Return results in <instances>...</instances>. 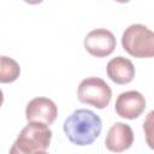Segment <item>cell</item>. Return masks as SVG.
Segmentation results:
<instances>
[{"mask_svg":"<svg viewBox=\"0 0 154 154\" xmlns=\"http://www.w3.org/2000/svg\"><path fill=\"white\" fill-rule=\"evenodd\" d=\"M66 137L77 146H88L93 143L100 135L102 122L100 117L85 108L73 111L63 125Z\"/></svg>","mask_w":154,"mask_h":154,"instance_id":"1","label":"cell"},{"mask_svg":"<svg viewBox=\"0 0 154 154\" xmlns=\"http://www.w3.org/2000/svg\"><path fill=\"white\" fill-rule=\"evenodd\" d=\"M52 131L46 124L29 123L22 129L10 148V154H36L45 152L51 142Z\"/></svg>","mask_w":154,"mask_h":154,"instance_id":"2","label":"cell"},{"mask_svg":"<svg viewBox=\"0 0 154 154\" xmlns=\"http://www.w3.org/2000/svg\"><path fill=\"white\" fill-rule=\"evenodd\" d=\"M122 45L132 57H154V31L143 24H131L123 32Z\"/></svg>","mask_w":154,"mask_h":154,"instance_id":"3","label":"cell"},{"mask_svg":"<svg viewBox=\"0 0 154 154\" xmlns=\"http://www.w3.org/2000/svg\"><path fill=\"white\" fill-rule=\"evenodd\" d=\"M77 95L84 103H89L96 108H105L111 101L112 90L103 79L88 77L79 83Z\"/></svg>","mask_w":154,"mask_h":154,"instance_id":"4","label":"cell"},{"mask_svg":"<svg viewBox=\"0 0 154 154\" xmlns=\"http://www.w3.org/2000/svg\"><path fill=\"white\" fill-rule=\"evenodd\" d=\"M58 116L57 105L48 97L37 96L31 99L25 108V117L29 123L51 125Z\"/></svg>","mask_w":154,"mask_h":154,"instance_id":"5","label":"cell"},{"mask_svg":"<svg viewBox=\"0 0 154 154\" xmlns=\"http://www.w3.org/2000/svg\"><path fill=\"white\" fill-rule=\"evenodd\" d=\"M85 49L94 57L109 55L116 48V37L112 31L99 28L89 31L84 38Z\"/></svg>","mask_w":154,"mask_h":154,"instance_id":"6","label":"cell"},{"mask_svg":"<svg viewBox=\"0 0 154 154\" xmlns=\"http://www.w3.org/2000/svg\"><path fill=\"white\" fill-rule=\"evenodd\" d=\"M146 108V99L137 90L124 91L118 95L116 100L117 113L126 119H135Z\"/></svg>","mask_w":154,"mask_h":154,"instance_id":"7","label":"cell"},{"mask_svg":"<svg viewBox=\"0 0 154 154\" xmlns=\"http://www.w3.org/2000/svg\"><path fill=\"white\" fill-rule=\"evenodd\" d=\"M134 142V132L130 125L125 123H116L113 124L106 136L105 144L106 147L116 153L123 152L131 147Z\"/></svg>","mask_w":154,"mask_h":154,"instance_id":"8","label":"cell"},{"mask_svg":"<svg viewBox=\"0 0 154 154\" xmlns=\"http://www.w3.org/2000/svg\"><path fill=\"white\" fill-rule=\"evenodd\" d=\"M107 76L117 84H126L135 77V67L131 60L118 55L111 59L106 66Z\"/></svg>","mask_w":154,"mask_h":154,"instance_id":"9","label":"cell"},{"mask_svg":"<svg viewBox=\"0 0 154 154\" xmlns=\"http://www.w3.org/2000/svg\"><path fill=\"white\" fill-rule=\"evenodd\" d=\"M20 73L19 64L6 55L0 58V82L1 83H10L18 78Z\"/></svg>","mask_w":154,"mask_h":154,"instance_id":"10","label":"cell"},{"mask_svg":"<svg viewBox=\"0 0 154 154\" xmlns=\"http://www.w3.org/2000/svg\"><path fill=\"white\" fill-rule=\"evenodd\" d=\"M143 130H144L147 144L152 149H154V109L147 114L143 122Z\"/></svg>","mask_w":154,"mask_h":154,"instance_id":"11","label":"cell"},{"mask_svg":"<svg viewBox=\"0 0 154 154\" xmlns=\"http://www.w3.org/2000/svg\"><path fill=\"white\" fill-rule=\"evenodd\" d=\"M36 154H48V153H46V150H45V152H38V153H36Z\"/></svg>","mask_w":154,"mask_h":154,"instance_id":"12","label":"cell"}]
</instances>
